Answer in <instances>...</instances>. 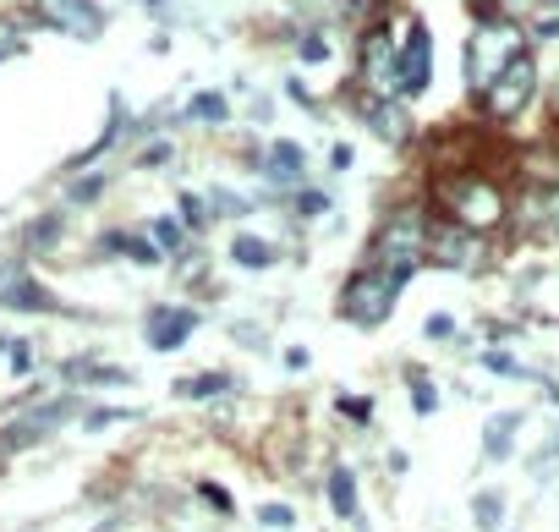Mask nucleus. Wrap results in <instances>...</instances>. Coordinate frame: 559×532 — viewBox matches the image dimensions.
<instances>
[{"label": "nucleus", "instance_id": "nucleus-30", "mask_svg": "<svg viewBox=\"0 0 559 532\" xmlns=\"http://www.w3.org/2000/svg\"><path fill=\"white\" fill-rule=\"evenodd\" d=\"M483 368H493V374H504V379H537L526 363H515V357H504V352H483Z\"/></svg>", "mask_w": 559, "mask_h": 532}, {"label": "nucleus", "instance_id": "nucleus-31", "mask_svg": "<svg viewBox=\"0 0 559 532\" xmlns=\"http://www.w3.org/2000/svg\"><path fill=\"white\" fill-rule=\"evenodd\" d=\"M105 192V176H78L72 187H67V203H94Z\"/></svg>", "mask_w": 559, "mask_h": 532}, {"label": "nucleus", "instance_id": "nucleus-25", "mask_svg": "<svg viewBox=\"0 0 559 532\" xmlns=\"http://www.w3.org/2000/svg\"><path fill=\"white\" fill-rule=\"evenodd\" d=\"M56 236H61V214H45V220H34V225H28V236H23V241H28L34 252H50V247H56Z\"/></svg>", "mask_w": 559, "mask_h": 532}, {"label": "nucleus", "instance_id": "nucleus-43", "mask_svg": "<svg viewBox=\"0 0 559 532\" xmlns=\"http://www.w3.org/2000/svg\"><path fill=\"white\" fill-rule=\"evenodd\" d=\"M308 363H313V357H308V346H292V352H286V368H292V374H302Z\"/></svg>", "mask_w": 559, "mask_h": 532}, {"label": "nucleus", "instance_id": "nucleus-26", "mask_svg": "<svg viewBox=\"0 0 559 532\" xmlns=\"http://www.w3.org/2000/svg\"><path fill=\"white\" fill-rule=\"evenodd\" d=\"M412 412H417V417H433V412H439V390H433L417 368H412Z\"/></svg>", "mask_w": 559, "mask_h": 532}, {"label": "nucleus", "instance_id": "nucleus-6", "mask_svg": "<svg viewBox=\"0 0 559 532\" xmlns=\"http://www.w3.org/2000/svg\"><path fill=\"white\" fill-rule=\"evenodd\" d=\"M532 94H537V61H532V56H515V61L483 88V110H488L493 121H515V116L532 105Z\"/></svg>", "mask_w": 559, "mask_h": 532}, {"label": "nucleus", "instance_id": "nucleus-27", "mask_svg": "<svg viewBox=\"0 0 559 532\" xmlns=\"http://www.w3.org/2000/svg\"><path fill=\"white\" fill-rule=\"evenodd\" d=\"M110 423H138V412H132V406H99V412H83V428H88V434H99V428H110Z\"/></svg>", "mask_w": 559, "mask_h": 532}, {"label": "nucleus", "instance_id": "nucleus-5", "mask_svg": "<svg viewBox=\"0 0 559 532\" xmlns=\"http://www.w3.org/2000/svg\"><path fill=\"white\" fill-rule=\"evenodd\" d=\"M72 417H83V395L67 390V395H50L45 406H34L28 417L7 423V434H0V456H17V450H34L39 439H50L56 428H67Z\"/></svg>", "mask_w": 559, "mask_h": 532}, {"label": "nucleus", "instance_id": "nucleus-21", "mask_svg": "<svg viewBox=\"0 0 559 532\" xmlns=\"http://www.w3.org/2000/svg\"><path fill=\"white\" fill-rule=\"evenodd\" d=\"M148 241H154L165 258H181V247H187V225H181L176 214H159V220L148 225Z\"/></svg>", "mask_w": 559, "mask_h": 532}, {"label": "nucleus", "instance_id": "nucleus-23", "mask_svg": "<svg viewBox=\"0 0 559 532\" xmlns=\"http://www.w3.org/2000/svg\"><path fill=\"white\" fill-rule=\"evenodd\" d=\"M472 521H477L483 532H493V527L504 521V494H499V488H483V494L472 499Z\"/></svg>", "mask_w": 559, "mask_h": 532}, {"label": "nucleus", "instance_id": "nucleus-7", "mask_svg": "<svg viewBox=\"0 0 559 532\" xmlns=\"http://www.w3.org/2000/svg\"><path fill=\"white\" fill-rule=\"evenodd\" d=\"M423 263H439V270H477L483 263V236L450 225V220H428V236H423Z\"/></svg>", "mask_w": 559, "mask_h": 532}, {"label": "nucleus", "instance_id": "nucleus-45", "mask_svg": "<svg viewBox=\"0 0 559 532\" xmlns=\"http://www.w3.org/2000/svg\"><path fill=\"white\" fill-rule=\"evenodd\" d=\"M554 116H559V88H554Z\"/></svg>", "mask_w": 559, "mask_h": 532}, {"label": "nucleus", "instance_id": "nucleus-20", "mask_svg": "<svg viewBox=\"0 0 559 532\" xmlns=\"http://www.w3.org/2000/svg\"><path fill=\"white\" fill-rule=\"evenodd\" d=\"M515 428H521V412L488 417V428H483V456H488V461H504V456L515 450Z\"/></svg>", "mask_w": 559, "mask_h": 532}, {"label": "nucleus", "instance_id": "nucleus-4", "mask_svg": "<svg viewBox=\"0 0 559 532\" xmlns=\"http://www.w3.org/2000/svg\"><path fill=\"white\" fill-rule=\"evenodd\" d=\"M395 303H401V281L384 275V270H368V263H362V270L341 286L335 314H341L346 324H357V330H379V324H390Z\"/></svg>", "mask_w": 559, "mask_h": 532}, {"label": "nucleus", "instance_id": "nucleus-37", "mask_svg": "<svg viewBox=\"0 0 559 532\" xmlns=\"http://www.w3.org/2000/svg\"><path fill=\"white\" fill-rule=\"evenodd\" d=\"M423 335H428V341H450V335H455V319H450V314H433V319L423 324Z\"/></svg>", "mask_w": 559, "mask_h": 532}, {"label": "nucleus", "instance_id": "nucleus-13", "mask_svg": "<svg viewBox=\"0 0 559 532\" xmlns=\"http://www.w3.org/2000/svg\"><path fill=\"white\" fill-rule=\"evenodd\" d=\"M357 116L384 138V143H406L412 138V116L401 110V99H384V94H357Z\"/></svg>", "mask_w": 559, "mask_h": 532}, {"label": "nucleus", "instance_id": "nucleus-32", "mask_svg": "<svg viewBox=\"0 0 559 532\" xmlns=\"http://www.w3.org/2000/svg\"><path fill=\"white\" fill-rule=\"evenodd\" d=\"M12 56H23V28L0 17V61H12Z\"/></svg>", "mask_w": 559, "mask_h": 532}, {"label": "nucleus", "instance_id": "nucleus-2", "mask_svg": "<svg viewBox=\"0 0 559 532\" xmlns=\"http://www.w3.org/2000/svg\"><path fill=\"white\" fill-rule=\"evenodd\" d=\"M423 236H428V214L417 203L390 209L379 236H373V247H368V270H384V275H395L406 286L423 270Z\"/></svg>", "mask_w": 559, "mask_h": 532}, {"label": "nucleus", "instance_id": "nucleus-34", "mask_svg": "<svg viewBox=\"0 0 559 532\" xmlns=\"http://www.w3.org/2000/svg\"><path fill=\"white\" fill-rule=\"evenodd\" d=\"M198 499H203V505H214L219 516H230V494H225L219 483H209V477H203V483H198Z\"/></svg>", "mask_w": 559, "mask_h": 532}, {"label": "nucleus", "instance_id": "nucleus-38", "mask_svg": "<svg viewBox=\"0 0 559 532\" xmlns=\"http://www.w3.org/2000/svg\"><path fill=\"white\" fill-rule=\"evenodd\" d=\"M330 209V192H297V214H324Z\"/></svg>", "mask_w": 559, "mask_h": 532}, {"label": "nucleus", "instance_id": "nucleus-17", "mask_svg": "<svg viewBox=\"0 0 559 532\" xmlns=\"http://www.w3.org/2000/svg\"><path fill=\"white\" fill-rule=\"evenodd\" d=\"M61 379L78 390H94V385H132V368H105V363H88V357H72L67 368H61Z\"/></svg>", "mask_w": 559, "mask_h": 532}, {"label": "nucleus", "instance_id": "nucleus-36", "mask_svg": "<svg viewBox=\"0 0 559 532\" xmlns=\"http://www.w3.org/2000/svg\"><path fill=\"white\" fill-rule=\"evenodd\" d=\"M165 159H176V149H170V143H154V149L138 154V170H154V165H165Z\"/></svg>", "mask_w": 559, "mask_h": 532}, {"label": "nucleus", "instance_id": "nucleus-16", "mask_svg": "<svg viewBox=\"0 0 559 532\" xmlns=\"http://www.w3.org/2000/svg\"><path fill=\"white\" fill-rule=\"evenodd\" d=\"M99 252H121V258L138 263V270H154V263H165V252H159L148 236H138V230H110V236H99Z\"/></svg>", "mask_w": 559, "mask_h": 532}, {"label": "nucleus", "instance_id": "nucleus-8", "mask_svg": "<svg viewBox=\"0 0 559 532\" xmlns=\"http://www.w3.org/2000/svg\"><path fill=\"white\" fill-rule=\"evenodd\" d=\"M428 78H433V39H428L423 23H412L406 39L395 45V94L401 99H417L428 88Z\"/></svg>", "mask_w": 559, "mask_h": 532}, {"label": "nucleus", "instance_id": "nucleus-41", "mask_svg": "<svg viewBox=\"0 0 559 532\" xmlns=\"http://www.w3.org/2000/svg\"><path fill=\"white\" fill-rule=\"evenodd\" d=\"M12 368H17V374L34 368V341H12Z\"/></svg>", "mask_w": 559, "mask_h": 532}, {"label": "nucleus", "instance_id": "nucleus-44", "mask_svg": "<svg viewBox=\"0 0 559 532\" xmlns=\"http://www.w3.org/2000/svg\"><path fill=\"white\" fill-rule=\"evenodd\" d=\"M286 94H292V99H297V105H313V94H308V88H302V78H292V83H286Z\"/></svg>", "mask_w": 559, "mask_h": 532}, {"label": "nucleus", "instance_id": "nucleus-33", "mask_svg": "<svg viewBox=\"0 0 559 532\" xmlns=\"http://www.w3.org/2000/svg\"><path fill=\"white\" fill-rule=\"evenodd\" d=\"M297 56H302L308 67H319V61H330V45H324V34H302V45H297Z\"/></svg>", "mask_w": 559, "mask_h": 532}, {"label": "nucleus", "instance_id": "nucleus-28", "mask_svg": "<svg viewBox=\"0 0 559 532\" xmlns=\"http://www.w3.org/2000/svg\"><path fill=\"white\" fill-rule=\"evenodd\" d=\"M258 521H263L269 532H292V527H297V510H292V505H258Z\"/></svg>", "mask_w": 559, "mask_h": 532}, {"label": "nucleus", "instance_id": "nucleus-15", "mask_svg": "<svg viewBox=\"0 0 559 532\" xmlns=\"http://www.w3.org/2000/svg\"><path fill=\"white\" fill-rule=\"evenodd\" d=\"M324 494H330V510H335L341 521H357V532H368V527H362V510H357V472H352V466H330Z\"/></svg>", "mask_w": 559, "mask_h": 532}, {"label": "nucleus", "instance_id": "nucleus-46", "mask_svg": "<svg viewBox=\"0 0 559 532\" xmlns=\"http://www.w3.org/2000/svg\"><path fill=\"white\" fill-rule=\"evenodd\" d=\"M543 7H559V0H543Z\"/></svg>", "mask_w": 559, "mask_h": 532}, {"label": "nucleus", "instance_id": "nucleus-11", "mask_svg": "<svg viewBox=\"0 0 559 532\" xmlns=\"http://www.w3.org/2000/svg\"><path fill=\"white\" fill-rule=\"evenodd\" d=\"M39 23L72 34V39H99L105 34V12L94 0H39Z\"/></svg>", "mask_w": 559, "mask_h": 532}, {"label": "nucleus", "instance_id": "nucleus-39", "mask_svg": "<svg viewBox=\"0 0 559 532\" xmlns=\"http://www.w3.org/2000/svg\"><path fill=\"white\" fill-rule=\"evenodd\" d=\"M230 335H236L247 352H263V330H258V324H230Z\"/></svg>", "mask_w": 559, "mask_h": 532}, {"label": "nucleus", "instance_id": "nucleus-22", "mask_svg": "<svg viewBox=\"0 0 559 532\" xmlns=\"http://www.w3.org/2000/svg\"><path fill=\"white\" fill-rule=\"evenodd\" d=\"M203 203H209V220H214V214H225V220L252 214V203H247L241 192H230V187H209V192H203Z\"/></svg>", "mask_w": 559, "mask_h": 532}, {"label": "nucleus", "instance_id": "nucleus-14", "mask_svg": "<svg viewBox=\"0 0 559 532\" xmlns=\"http://www.w3.org/2000/svg\"><path fill=\"white\" fill-rule=\"evenodd\" d=\"M263 176L269 181H302L308 176V149L302 143H292V138H280V143H269V154H263Z\"/></svg>", "mask_w": 559, "mask_h": 532}, {"label": "nucleus", "instance_id": "nucleus-12", "mask_svg": "<svg viewBox=\"0 0 559 532\" xmlns=\"http://www.w3.org/2000/svg\"><path fill=\"white\" fill-rule=\"evenodd\" d=\"M0 308L7 314H61V303L28 270H0Z\"/></svg>", "mask_w": 559, "mask_h": 532}, {"label": "nucleus", "instance_id": "nucleus-40", "mask_svg": "<svg viewBox=\"0 0 559 532\" xmlns=\"http://www.w3.org/2000/svg\"><path fill=\"white\" fill-rule=\"evenodd\" d=\"M537 209H543V220H548V230L559 236V187H554V192H543V198H537Z\"/></svg>", "mask_w": 559, "mask_h": 532}, {"label": "nucleus", "instance_id": "nucleus-1", "mask_svg": "<svg viewBox=\"0 0 559 532\" xmlns=\"http://www.w3.org/2000/svg\"><path fill=\"white\" fill-rule=\"evenodd\" d=\"M433 203L444 209L450 225H461V230H472V236L504 225V214H510L499 181H488V176H477V170H450V176H439V181H433Z\"/></svg>", "mask_w": 559, "mask_h": 532}, {"label": "nucleus", "instance_id": "nucleus-35", "mask_svg": "<svg viewBox=\"0 0 559 532\" xmlns=\"http://www.w3.org/2000/svg\"><path fill=\"white\" fill-rule=\"evenodd\" d=\"M335 406H341L352 423H368V417H373V401H362V395H341Z\"/></svg>", "mask_w": 559, "mask_h": 532}, {"label": "nucleus", "instance_id": "nucleus-47", "mask_svg": "<svg viewBox=\"0 0 559 532\" xmlns=\"http://www.w3.org/2000/svg\"><path fill=\"white\" fill-rule=\"evenodd\" d=\"M23 532H28V527H23Z\"/></svg>", "mask_w": 559, "mask_h": 532}, {"label": "nucleus", "instance_id": "nucleus-18", "mask_svg": "<svg viewBox=\"0 0 559 532\" xmlns=\"http://www.w3.org/2000/svg\"><path fill=\"white\" fill-rule=\"evenodd\" d=\"M225 390H236V374H225V368H203V374L176 379V395H181V401H214V395H225Z\"/></svg>", "mask_w": 559, "mask_h": 532}, {"label": "nucleus", "instance_id": "nucleus-29", "mask_svg": "<svg viewBox=\"0 0 559 532\" xmlns=\"http://www.w3.org/2000/svg\"><path fill=\"white\" fill-rule=\"evenodd\" d=\"M181 225H187V230H203V225H209V203H203V192H181Z\"/></svg>", "mask_w": 559, "mask_h": 532}, {"label": "nucleus", "instance_id": "nucleus-24", "mask_svg": "<svg viewBox=\"0 0 559 532\" xmlns=\"http://www.w3.org/2000/svg\"><path fill=\"white\" fill-rule=\"evenodd\" d=\"M187 116H192V121H214V127H219V121L230 116V105H225V94H192Z\"/></svg>", "mask_w": 559, "mask_h": 532}, {"label": "nucleus", "instance_id": "nucleus-42", "mask_svg": "<svg viewBox=\"0 0 559 532\" xmlns=\"http://www.w3.org/2000/svg\"><path fill=\"white\" fill-rule=\"evenodd\" d=\"M352 159H357L352 143H335V149H330V165H335V170H352Z\"/></svg>", "mask_w": 559, "mask_h": 532}, {"label": "nucleus", "instance_id": "nucleus-9", "mask_svg": "<svg viewBox=\"0 0 559 532\" xmlns=\"http://www.w3.org/2000/svg\"><path fill=\"white\" fill-rule=\"evenodd\" d=\"M198 314L192 308H181V303H159V308H148V319H143V341H148V352H181L192 335H198Z\"/></svg>", "mask_w": 559, "mask_h": 532}, {"label": "nucleus", "instance_id": "nucleus-19", "mask_svg": "<svg viewBox=\"0 0 559 532\" xmlns=\"http://www.w3.org/2000/svg\"><path fill=\"white\" fill-rule=\"evenodd\" d=\"M230 263H236V270H274V241L241 230V236L230 241Z\"/></svg>", "mask_w": 559, "mask_h": 532}, {"label": "nucleus", "instance_id": "nucleus-3", "mask_svg": "<svg viewBox=\"0 0 559 532\" xmlns=\"http://www.w3.org/2000/svg\"><path fill=\"white\" fill-rule=\"evenodd\" d=\"M515 56H526V34L510 23V17H477V28H472V39H466V88L472 94H483Z\"/></svg>", "mask_w": 559, "mask_h": 532}, {"label": "nucleus", "instance_id": "nucleus-10", "mask_svg": "<svg viewBox=\"0 0 559 532\" xmlns=\"http://www.w3.org/2000/svg\"><path fill=\"white\" fill-rule=\"evenodd\" d=\"M357 78H362V94H395V39L390 28H368L362 34V61H357Z\"/></svg>", "mask_w": 559, "mask_h": 532}]
</instances>
